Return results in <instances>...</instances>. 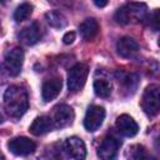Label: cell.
I'll use <instances>...</instances> for the list:
<instances>
[{
	"mask_svg": "<svg viewBox=\"0 0 160 160\" xmlns=\"http://www.w3.org/2000/svg\"><path fill=\"white\" fill-rule=\"evenodd\" d=\"M29 108L28 92L25 89L18 85L9 86L4 92V110L14 119L22 116Z\"/></svg>",
	"mask_w": 160,
	"mask_h": 160,
	"instance_id": "cell-1",
	"label": "cell"
},
{
	"mask_svg": "<svg viewBox=\"0 0 160 160\" xmlns=\"http://www.w3.org/2000/svg\"><path fill=\"white\" fill-rule=\"evenodd\" d=\"M141 108L149 116H155L160 112V85H149L141 98Z\"/></svg>",
	"mask_w": 160,
	"mask_h": 160,
	"instance_id": "cell-2",
	"label": "cell"
},
{
	"mask_svg": "<svg viewBox=\"0 0 160 160\" xmlns=\"http://www.w3.org/2000/svg\"><path fill=\"white\" fill-rule=\"evenodd\" d=\"M146 12V5L141 2H128L115 14V19L119 24H129L132 20H140Z\"/></svg>",
	"mask_w": 160,
	"mask_h": 160,
	"instance_id": "cell-3",
	"label": "cell"
},
{
	"mask_svg": "<svg viewBox=\"0 0 160 160\" xmlns=\"http://www.w3.org/2000/svg\"><path fill=\"white\" fill-rule=\"evenodd\" d=\"M89 75V68L86 64H75L68 74V88L71 92L79 91L84 85Z\"/></svg>",
	"mask_w": 160,
	"mask_h": 160,
	"instance_id": "cell-4",
	"label": "cell"
},
{
	"mask_svg": "<svg viewBox=\"0 0 160 160\" xmlns=\"http://www.w3.org/2000/svg\"><path fill=\"white\" fill-rule=\"evenodd\" d=\"M22 62H24V51L20 48H12L5 54L4 66L9 75L16 76L21 70Z\"/></svg>",
	"mask_w": 160,
	"mask_h": 160,
	"instance_id": "cell-5",
	"label": "cell"
},
{
	"mask_svg": "<svg viewBox=\"0 0 160 160\" xmlns=\"http://www.w3.org/2000/svg\"><path fill=\"white\" fill-rule=\"evenodd\" d=\"M8 148L9 150L18 156H26L30 155L35 151L36 149V144L30 140L29 138L25 136H19V138H14L8 142Z\"/></svg>",
	"mask_w": 160,
	"mask_h": 160,
	"instance_id": "cell-6",
	"label": "cell"
},
{
	"mask_svg": "<svg viewBox=\"0 0 160 160\" xmlns=\"http://www.w3.org/2000/svg\"><path fill=\"white\" fill-rule=\"evenodd\" d=\"M105 119V109L99 105L89 106L85 118H84V126L88 131H95L102 124Z\"/></svg>",
	"mask_w": 160,
	"mask_h": 160,
	"instance_id": "cell-7",
	"label": "cell"
},
{
	"mask_svg": "<svg viewBox=\"0 0 160 160\" xmlns=\"http://www.w3.org/2000/svg\"><path fill=\"white\" fill-rule=\"evenodd\" d=\"M74 110L66 105V104H60L54 108V115H52V122L55 128H65L70 125L74 120Z\"/></svg>",
	"mask_w": 160,
	"mask_h": 160,
	"instance_id": "cell-8",
	"label": "cell"
},
{
	"mask_svg": "<svg viewBox=\"0 0 160 160\" xmlns=\"http://www.w3.org/2000/svg\"><path fill=\"white\" fill-rule=\"evenodd\" d=\"M118 150H119L118 140L111 136H106L101 141V144L98 149V156L101 160H114L116 158Z\"/></svg>",
	"mask_w": 160,
	"mask_h": 160,
	"instance_id": "cell-9",
	"label": "cell"
},
{
	"mask_svg": "<svg viewBox=\"0 0 160 160\" xmlns=\"http://www.w3.org/2000/svg\"><path fill=\"white\" fill-rule=\"evenodd\" d=\"M61 86H62V81L61 78L59 76H54L51 79H48L41 88V96L44 101H51L54 100L61 91Z\"/></svg>",
	"mask_w": 160,
	"mask_h": 160,
	"instance_id": "cell-10",
	"label": "cell"
},
{
	"mask_svg": "<svg viewBox=\"0 0 160 160\" xmlns=\"http://www.w3.org/2000/svg\"><path fill=\"white\" fill-rule=\"evenodd\" d=\"M116 129L119 130L120 134H122L124 136L131 138L135 136L139 131V126L136 124V121L128 114H122L116 119Z\"/></svg>",
	"mask_w": 160,
	"mask_h": 160,
	"instance_id": "cell-11",
	"label": "cell"
},
{
	"mask_svg": "<svg viewBox=\"0 0 160 160\" xmlns=\"http://www.w3.org/2000/svg\"><path fill=\"white\" fill-rule=\"evenodd\" d=\"M65 148H66V151L69 152V155L71 158H74L75 160H85V158H86V148H85L84 141L80 138L71 136V138L66 139Z\"/></svg>",
	"mask_w": 160,
	"mask_h": 160,
	"instance_id": "cell-12",
	"label": "cell"
},
{
	"mask_svg": "<svg viewBox=\"0 0 160 160\" xmlns=\"http://www.w3.org/2000/svg\"><path fill=\"white\" fill-rule=\"evenodd\" d=\"M40 38H41V29L38 22L30 24L29 26L24 28L19 34L20 41L25 45H34L40 40Z\"/></svg>",
	"mask_w": 160,
	"mask_h": 160,
	"instance_id": "cell-13",
	"label": "cell"
},
{
	"mask_svg": "<svg viewBox=\"0 0 160 160\" xmlns=\"http://www.w3.org/2000/svg\"><path fill=\"white\" fill-rule=\"evenodd\" d=\"M54 128L55 126H54V122H52L51 118L39 116L32 121V124L30 125L29 131L35 136H40V135H44V134L51 131V129H54Z\"/></svg>",
	"mask_w": 160,
	"mask_h": 160,
	"instance_id": "cell-14",
	"label": "cell"
},
{
	"mask_svg": "<svg viewBox=\"0 0 160 160\" xmlns=\"http://www.w3.org/2000/svg\"><path fill=\"white\" fill-rule=\"evenodd\" d=\"M139 49L138 42L129 36H124L121 39H119V41L116 42V50L118 54L122 58H130Z\"/></svg>",
	"mask_w": 160,
	"mask_h": 160,
	"instance_id": "cell-15",
	"label": "cell"
},
{
	"mask_svg": "<svg viewBox=\"0 0 160 160\" xmlns=\"http://www.w3.org/2000/svg\"><path fill=\"white\" fill-rule=\"evenodd\" d=\"M79 30H80V34H81L82 39L86 40V41H90L92 39H95V36L98 35L99 24L94 18H88L80 24Z\"/></svg>",
	"mask_w": 160,
	"mask_h": 160,
	"instance_id": "cell-16",
	"label": "cell"
},
{
	"mask_svg": "<svg viewBox=\"0 0 160 160\" xmlns=\"http://www.w3.org/2000/svg\"><path fill=\"white\" fill-rule=\"evenodd\" d=\"M128 159L129 160H154L148 154L144 146L141 145H132L128 149Z\"/></svg>",
	"mask_w": 160,
	"mask_h": 160,
	"instance_id": "cell-17",
	"label": "cell"
},
{
	"mask_svg": "<svg viewBox=\"0 0 160 160\" xmlns=\"http://www.w3.org/2000/svg\"><path fill=\"white\" fill-rule=\"evenodd\" d=\"M45 18L48 24L52 28H64L66 25V18L60 11H56V10L49 11L45 14Z\"/></svg>",
	"mask_w": 160,
	"mask_h": 160,
	"instance_id": "cell-18",
	"label": "cell"
},
{
	"mask_svg": "<svg viewBox=\"0 0 160 160\" xmlns=\"http://www.w3.org/2000/svg\"><path fill=\"white\" fill-rule=\"evenodd\" d=\"M94 91L100 98H108L111 94V84L105 79H96L94 81Z\"/></svg>",
	"mask_w": 160,
	"mask_h": 160,
	"instance_id": "cell-19",
	"label": "cell"
},
{
	"mask_svg": "<svg viewBox=\"0 0 160 160\" xmlns=\"http://www.w3.org/2000/svg\"><path fill=\"white\" fill-rule=\"evenodd\" d=\"M32 12V5L29 4V2H22L21 5H19L14 12V19L15 21L20 22V21H24L26 20Z\"/></svg>",
	"mask_w": 160,
	"mask_h": 160,
	"instance_id": "cell-20",
	"label": "cell"
},
{
	"mask_svg": "<svg viewBox=\"0 0 160 160\" xmlns=\"http://www.w3.org/2000/svg\"><path fill=\"white\" fill-rule=\"evenodd\" d=\"M150 25L154 30H160V9L154 11L150 19Z\"/></svg>",
	"mask_w": 160,
	"mask_h": 160,
	"instance_id": "cell-21",
	"label": "cell"
},
{
	"mask_svg": "<svg viewBox=\"0 0 160 160\" xmlns=\"http://www.w3.org/2000/svg\"><path fill=\"white\" fill-rule=\"evenodd\" d=\"M75 32L74 31H69V32H66L65 35H64V38H62V41H64V44H66V45H69V44H72L74 42V40H75Z\"/></svg>",
	"mask_w": 160,
	"mask_h": 160,
	"instance_id": "cell-22",
	"label": "cell"
},
{
	"mask_svg": "<svg viewBox=\"0 0 160 160\" xmlns=\"http://www.w3.org/2000/svg\"><path fill=\"white\" fill-rule=\"evenodd\" d=\"M94 4H95L96 6H99V8H104V6L108 5V1H98V0H95Z\"/></svg>",
	"mask_w": 160,
	"mask_h": 160,
	"instance_id": "cell-23",
	"label": "cell"
},
{
	"mask_svg": "<svg viewBox=\"0 0 160 160\" xmlns=\"http://www.w3.org/2000/svg\"><path fill=\"white\" fill-rule=\"evenodd\" d=\"M158 44H159V46H160V38H159V41H158Z\"/></svg>",
	"mask_w": 160,
	"mask_h": 160,
	"instance_id": "cell-24",
	"label": "cell"
}]
</instances>
